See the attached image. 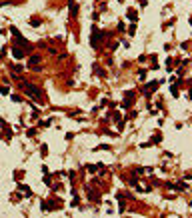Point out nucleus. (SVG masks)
Here are the masks:
<instances>
[{
    "mask_svg": "<svg viewBox=\"0 0 192 218\" xmlns=\"http://www.w3.org/2000/svg\"><path fill=\"white\" fill-rule=\"evenodd\" d=\"M22 86L26 88V92H28V96H32L34 100H38V98L42 96V92H40V88H36V86H32V84H26V82H24Z\"/></svg>",
    "mask_w": 192,
    "mask_h": 218,
    "instance_id": "obj_1",
    "label": "nucleus"
},
{
    "mask_svg": "<svg viewBox=\"0 0 192 218\" xmlns=\"http://www.w3.org/2000/svg\"><path fill=\"white\" fill-rule=\"evenodd\" d=\"M12 34H14V40H16V42H18L20 46H22V48H30V42H28V40H26V38H24V36L20 34L16 28H12Z\"/></svg>",
    "mask_w": 192,
    "mask_h": 218,
    "instance_id": "obj_2",
    "label": "nucleus"
},
{
    "mask_svg": "<svg viewBox=\"0 0 192 218\" xmlns=\"http://www.w3.org/2000/svg\"><path fill=\"white\" fill-rule=\"evenodd\" d=\"M12 54H14V58H22L24 56V50H22V48H18V46H14Z\"/></svg>",
    "mask_w": 192,
    "mask_h": 218,
    "instance_id": "obj_3",
    "label": "nucleus"
},
{
    "mask_svg": "<svg viewBox=\"0 0 192 218\" xmlns=\"http://www.w3.org/2000/svg\"><path fill=\"white\" fill-rule=\"evenodd\" d=\"M132 100H134V92H128V94H126V100H124V106L132 104Z\"/></svg>",
    "mask_w": 192,
    "mask_h": 218,
    "instance_id": "obj_4",
    "label": "nucleus"
},
{
    "mask_svg": "<svg viewBox=\"0 0 192 218\" xmlns=\"http://www.w3.org/2000/svg\"><path fill=\"white\" fill-rule=\"evenodd\" d=\"M76 12H78V6H76V4H74V2H70V14H72V16H74V14H76Z\"/></svg>",
    "mask_w": 192,
    "mask_h": 218,
    "instance_id": "obj_5",
    "label": "nucleus"
},
{
    "mask_svg": "<svg viewBox=\"0 0 192 218\" xmlns=\"http://www.w3.org/2000/svg\"><path fill=\"white\" fill-rule=\"evenodd\" d=\"M40 62V56H30V64H38Z\"/></svg>",
    "mask_w": 192,
    "mask_h": 218,
    "instance_id": "obj_6",
    "label": "nucleus"
},
{
    "mask_svg": "<svg viewBox=\"0 0 192 218\" xmlns=\"http://www.w3.org/2000/svg\"><path fill=\"white\" fill-rule=\"evenodd\" d=\"M128 16H130V20H136V12H134V10L128 12Z\"/></svg>",
    "mask_w": 192,
    "mask_h": 218,
    "instance_id": "obj_7",
    "label": "nucleus"
}]
</instances>
